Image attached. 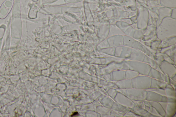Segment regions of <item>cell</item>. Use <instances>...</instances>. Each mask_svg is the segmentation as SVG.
<instances>
[{"label": "cell", "mask_w": 176, "mask_h": 117, "mask_svg": "<svg viewBox=\"0 0 176 117\" xmlns=\"http://www.w3.org/2000/svg\"><path fill=\"white\" fill-rule=\"evenodd\" d=\"M158 37L160 40L176 37V20L164 18L157 29Z\"/></svg>", "instance_id": "1"}, {"label": "cell", "mask_w": 176, "mask_h": 117, "mask_svg": "<svg viewBox=\"0 0 176 117\" xmlns=\"http://www.w3.org/2000/svg\"><path fill=\"white\" fill-rule=\"evenodd\" d=\"M152 78L148 76L139 75L132 79V88L147 90L150 88Z\"/></svg>", "instance_id": "2"}, {"label": "cell", "mask_w": 176, "mask_h": 117, "mask_svg": "<svg viewBox=\"0 0 176 117\" xmlns=\"http://www.w3.org/2000/svg\"><path fill=\"white\" fill-rule=\"evenodd\" d=\"M147 91L145 90L131 88L127 89L125 95L134 102L146 100Z\"/></svg>", "instance_id": "3"}, {"label": "cell", "mask_w": 176, "mask_h": 117, "mask_svg": "<svg viewBox=\"0 0 176 117\" xmlns=\"http://www.w3.org/2000/svg\"><path fill=\"white\" fill-rule=\"evenodd\" d=\"M151 67L143 62L130 61V69L138 73L141 75L148 76Z\"/></svg>", "instance_id": "4"}, {"label": "cell", "mask_w": 176, "mask_h": 117, "mask_svg": "<svg viewBox=\"0 0 176 117\" xmlns=\"http://www.w3.org/2000/svg\"><path fill=\"white\" fill-rule=\"evenodd\" d=\"M162 72L169 77L172 78L176 75L175 65L167 61H163L159 65Z\"/></svg>", "instance_id": "5"}, {"label": "cell", "mask_w": 176, "mask_h": 117, "mask_svg": "<svg viewBox=\"0 0 176 117\" xmlns=\"http://www.w3.org/2000/svg\"><path fill=\"white\" fill-rule=\"evenodd\" d=\"M114 100L118 103L132 109L135 105L134 102L126 95L118 92Z\"/></svg>", "instance_id": "6"}, {"label": "cell", "mask_w": 176, "mask_h": 117, "mask_svg": "<svg viewBox=\"0 0 176 117\" xmlns=\"http://www.w3.org/2000/svg\"><path fill=\"white\" fill-rule=\"evenodd\" d=\"M13 0H6L0 8V18H4L12 10Z\"/></svg>", "instance_id": "7"}, {"label": "cell", "mask_w": 176, "mask_h": 117, "mask_svg": "<svg viewBox=\"0 0 176 117\" xmlns=\"http://www.w3.org/2000/svg\"><path fill=\"white\" fill-rule=\"evenodd\" d=\"M145 55L141 51L132 48L129 59L131 61L143 62Z\"/></svg>", "instance_id": "8"}, {"label": "cell", "mask_w": 176, "mask_h": 117, "mask_svg": "<svg viewBox=\"0 0 176 117\" xmlns=\"http://www.w3.org/2000/svg\"><path fill=\"white\" fill-rule=\"evenodd\" d=\"M108 43L111 47L123 46V37L120 35L111 36L108 39Z\"/></svg>", "instance_id": "9"}, {"label": "cell", "mask_w": 176, "mask_h": 117, "mask_svg": "<svg viewBox=\"0 0 176 117\" xmlns=\"http://www.w3.org/2000/svg\"><path fill=\"white\" fill-rule=\"evenodd\" d=\"M163 96L153 91H147L146 100L149 102H162Z\"/></svg>", "instance_id": "10"}, {"label": "cell", "mask_w": 176, "mask_h": 117, "mask_svg": "<svg viewBox=\"0 0 176 117\" xmlns=\"http://www.w3.org/2000/svg\"><path fill=\"white\" fill-rule=\"evenodd\" d=\"M132 111L134 112L136 114L139 116L140 117H154L153 115L151 114L146 109L141 108L137 104H135L134 107L132 109Z\"/></svg>", "instance_id": "11"}, {"label": "cell", "mask_w": 176, "mask_h": 117, "mask_svg": "<svg viewBox=\"0 0 176 117\" xmlns=\"http://www.w3.org/2000/svg\"><path fill=\"white\" fill-rule=\"evenodd\" d=\"M119 89H127L132 88V79H125L119 81H113Z\"/></svg>", "instance_id": "12"}, {"label": "cell", "mask_w": 176, "mask_h": 117, "mask_svg": "<svg viewBox=\"0 0 176 117\" xmlns=\"http://www.w3.org/2000/svg\"><path fill=\"white\" fill-rule=\"evenodd\" d=\"M113 81H119L126 79L125 71L117 69L112 72Z\"/></svg>", "instance_id": "13"}, {"label": "cell", "mask_w": 176, "mask_h": 117, "mask_svg": "<svg viewBox=\"0 0 176 117\" xmlns=\"http://www.w3.org/2000/svg\"><path fill=\"white\" fill-rule=\"evenodd\" d=\"M111 109L112 110H113L121 113L123 115H124L127 112L131 110H132V109L126 107V106H124L120 104L115 101Z\"/></svg>", "instance_id": "14"}, {"label": "cell", "mask_w": 176, "mask_h": 117, "mask_svg": "<svg viewBox=\"0 0 176 117\" xmlns=\"http://www.w3.org/2000/svg\"><path fill=\"white\" fill-rule=\"evenodd\" d=\"M168 83L161 80L152 79L150 88H160L165 89Z\"/></svg>", "instance_id": "15"}, {"label": "cell", "mask_w": 176, "mask_h": 117, "mask_svg": "<svg viewBox=\"0 0 176 117\" xmlns=\"http://www.w3.org/2000/svg\"><path fill=\"white\" fill-rule=\"evenodd\" d=\"M167 117H172L174 116L176 112V103L168 102L167 107L165 111Z\"/></svg>", "instance_id": "16"}, {"label": "cell", "mask_w": 176, "mask_h": 117, "mask_svg": "<svg viewBox=\"0 0 176 117\" xmlns=\"http://www.w3.org/2000/svg\"><path fill=\"white\" fill-rule=\"evenodd\" d=\"M143 62L148 64L151 67V68L155 69L158 71H159L161 73H163L160 69L159 65L157 64V63L154 61V60L150 58L149 56L145 55Z\"/></svg>", "instance_id": "17"}, {"label": "cell", "mask_w": 176, "mask_h": 117, "mask_svg": "<svg viewBox=\"0 0 176 117\" xmlns=\"http://www.w3.org/2000/svg\"><path fill=\"white\" fill-rule=\"evenodd\" d=\"M130 61H123L115 63L114 66L116 69L123 70H127L130 69Z\"/></svg>", "instance_id": "18"}, {"label": "cell", "mask_w": 176, "mask_h": 117, "mask_svg": "<svg viewBox=\"0 0 176 117\" xmlns=\"http://www.w3.org/2000/svg\"><path fill=\"white\" fill-rule=\"evenodd\" d=\"M151 105L156 110L158 113L162 117L166 116V112L159 102H150Z\"/></svg>", "instance_id": "19"}, {"label": "cell", "mask_w": 176, "mask_h": 117, "mask_svg": "<svg viewBox=\"0 0 176 117\" xmlns=\"http://www.w3.org/2000/svg\"><path fill=\"white\" fill-rule=\"evenodd\" d=\"M163 74L156 69L151 68L148 76L152 79L161 80Z\"/></svg>", "instance_id": "20"}, {"label": "cell", "mask_w": 176, "mask_h": 117, "mask_svg": "<svg viewBox=\"0 0 176 117\" xmlns=\"http://www.w3.org/2000/svg\"><path fill=\"white\" fill-rule=\"evenodd\" d=\"M162 47L163 48L170 47V46L175 45V37H172L166 39L162 41Z\"/></svg>", "instance_id": "21"}, {"label": "cell", "mask_w": 176, "mask_h": 117, "mask_svg": "<svg viewBox=\"0 0 176 117\" xmlns=\"http://www.w3.org/2000/svg\"><path fill=\"white\" fill-rule=\"evenodd\" d=\"M123 46L130 48H132L136 41L131 37L124 36L123 37Z\"/></svg>", "instance_id": "22"}, {"label": "cell", "mask_w": 176, "mask_h": 117, "mask_svg": "<svg viewBox=\"0 0 176 117\" xmlns=\"http://www.w3.org/2000/svg\"><path fill=\"white\" fill-rule=\"evenodd\" d=\"M132 48L122 46V49L120 58L122 59L129 58L131 54Z\"/></svg>", "instance_id": "23"}, {"label": "cell", "mask_w": 176, "mask_h": 117, "mask_svg": "<svg viewBox=\"0 0 176 117\" xmlns=\"http://www.w3.org/2000/svg\"><path fill=\"white\" fill-rule=\"evenodd\" d=\"M126 79H132L138 76L139 74L135 71L129 69L125 71Z\"/></svg>", "instance_id": "24"}, {"label": "cell", "mask_w": 176, "mask_h": 117, "mask_svg": "<svg viewBox=\"0 0 176 117\" xmlns=\"http://www.w3.org/2000/svg\"><path fill=\"white\" fill-rule=\"evenodd\" d=\"M165 93L167 97L176 98L175 90L174 89L166 88L165 89Z\"/></svg>", "instance_id": "25"}, {"label": "cell", "mask_w": 176, "mask_h": 117, "mask_svg": "<svg viewBox=\"0 0 176 117\" xmlns=\"http://www.w3.org/2000/svg\"><path fill=\"white\" fill-rule=\"evenodd\" d=\"M147 91H151L154 92L162 95H166L165 93V89L160 88H150L147 90Z\"/></svg>", "instance_id": "26"}, {"label": "cell", "mask_w": 176, "mask_h": 117, "mask_svg": "<svg viewBox=\"0 0 176 117\" xmlns=\"http://www.w3.org/2000/svg\"><path fill=\"white\" fill-rule=\"evenodd\" d=\"M118 92L117 89H116L110 88V89L108 91L107 93L111 98L114 100L116 95H117Z\"/></svg>", "instance_id": "27"}, {"label": "cell", "mask_w": 176, "mask_h": 117, "mask_svg": "<svg viewBox=\"0 0 176 117\" xmlns=\"http://www.w3.org/2000/svg\"><path fill=\"white\" fill-rule=\"evenodd\" d=\"M148 111L151 114L153 115L154 117H162L156 111V110L152 106L149 107Z\"/></svg>", "instance_id": "28"}, {"label": "cell", "mask_w": 176, "mask_h": 117, "mask_svg": "<svg viewBox=\"0 0 176 117\" xmlns=\"http://www.w3.org/2000/svg\"><path fill=\"white\" fill-rule=\"evenodd\" d=\"M123 117H140L139 116L137 115L132 110H131L127 112L123 115Z\"/></svg>", "instance_id": "29"}, {"label": "cell", "mask_w": 176, "mask_h": 117, "mask_svg": "<svg viewBox=\"0 0 176 117\" xmlns=\"http://www.w3.org/2000/svg\"><path fill=\"white\" fill-rule=\"evenodd\" d=\"M110 115L113 117H122L123 115L117 111L111 109Z\"/></svg>", "instance_id": "30"}, {"label": "cell", "mask_w": 176, "mask_h": 117, "mask_svg": "<svg viewBox=\"0 0 176 117\" xmlns=\"http://www.w3.org/2000/svg\"><path fill=\"white\" fill-rule=\"evenodd\" d=\"M159 47L162 48L161 42L158 41L154 42L153 43L151 44V48L153 49L154 50L155 49L159 48Z\"/></svg>", "instance_id": "31"}, {"label": "cell", "mask_w": 176, "mask_h": 117, "mask_svg": "<svg viewBox=\"0 0 176 117\" xmlns=\"http://www.w3.org/2000/svg\"><path fill=\"white\" fill-rule=\"evenodd\" d=\"M170 78L168 76L164 74H163L162 75L161 80H163L165 82L167 83H169Z\"/></svg>", "instance_id": "32"}, {"label": "cell", "mask_w": 176, "mask_h": 117, "mask_svg": "<svg viewBox=\"0 0 176 117\" xmlns=\"http://www.w3.org/2000/svg\"><path fill=\"white\" fill-rule=\"evenodd\" d=\"M159 102L165 112L167 107L168 102Z\"/></svg>", "instance_id": "33"}, {"label": "cell", "mask_w": 176, "mask_h": 117, "mask_svg": "<svg viewBox=\"0 0 176 117\" xmlns=\"http://www.w3.org/2000/svg\"><path fill=\"white\" fill-rule=\"evenodd\" d=\"M168 102L176 103V98L175 97H168Z\"/></svg>", "instance_id": "34"}, {"label": "cell", "mask_w": 176, "mask_h": 117, "mask_svg": "<svg viewBox=\"0 0 176 117\" xmlns=\"http://www.w3.org/2000/svg\"><path fill=\"white\" fill-rule=\"evenodd\" d=\"M117 90L118 92H119V93L125 95L127 89H117Z\"/></svg>", "instance_id": "35"}, {"label": "cell", "mask_w": 176, "mask_h": 117, "mask_svg": "<svg viewBox=\"0 0 176 117\" xmlns=\"http://www.w3.org/2000/svg\"><path fill=\"white\" fill-rule=\"evenodd\" d=\"M169 84L172 85H176V82L170 78Z\"/></svg>", "instance_id": "36"}, {"label": "cell", "mask_w": 176, "mask_h": 117, "mask_svg": "<svg viewBox=\"0 0 176 117\" xmlns=\"http://www.w3.org/2000/svg\"><path fill=\"white\" fill-rule=\"evenodd\" d=\"M79 114L78 112H75L73 113V114L71 116V117L76 116L78 115Z\"/></svg>", "instance_id": "37"}, {"label": "cell", "mask_w": 176, "mask_h": 117, "mask_svg": "<svg viewBox=\"0 0 176 117\" xmlns=\"http://www.w3.org/2000/svg\"><path fill=\"white\" fill-rule=\"evenodd\" d=\"M176 75L174 76L173 77H172V78H171L172 80H173L175 81L176 82Z\"/></svg>", "instance_id": "38"}]
</instances>
